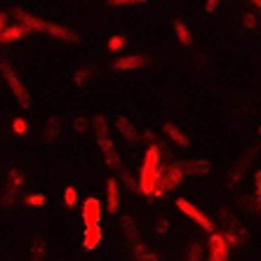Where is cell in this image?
<instances>
[{
    "label": "cell",
    "mask_w": 261,
    "mask_h": 261,
    "mask_svg": "<svg viewBox=\"0 0 261 261\" xmlns=\"http://www.w3.org/2000/svg\"><path fill=\"white\" fill-rule=\"evenodd\" d=\"M24 181H26V176H24V172L21 170H17V167H10V170H7V186H12L14 191H21L24 189Z\"/></svg>",
    "instance_id": "ffe728a7"
},
{
    "label": "cell",
    "mask_w": 261,
    "mask_h": 261,
    "mask_svg": "<svg viewBox=\"0 0 261 261\" xmlns=\"http://www.w3.org/2000/svg\"><path fill=\"white\" fill-rule=\"evenodd\" d=\"M167 228H170V221H167L165 217H160L158 221H155V231H158V233H167Z\"/></svg>",
    "instance_id": "836d02e7"
},
{
    "label": "cell",
    "mask_w": 261,
    "mask_h": 261,
    "mask_svg": "<svg viewBox=\"0 0 261 261\" xmlns=\"http://www.w3.org/2000/svg\"><path fill=\"white\" fill-rule=\"evenodd\" d=\"M10 14H12L17 21H21L24 26H29L31 31H45V33H49L52 38H59L64 43H80V36L75 31L66 29V26H59V24H55V21H47V19L33 17V14H29L26 10H21V7H14Z\"/></svg>",
    "instance_id": "6da1fadb"
},
{
    "label": "cell",
    "mask_w": 261,
    "mask_h": 261,
    "mask_svg": "<svg viewBox=\"0 0 261 261\" xmlns=\"http://www.w3.org/2000/svg\"><path fill=\"white\" fill-rule=\"evenodd\" d=\"M24 202H26V205H31V207H43L45 202H47V195H45V193H33V195H26V198H24Z\"/></svg>",
    "instance_id": "d4e9b609"
},
{
    "label": "cell",
    "mask_w": 261,
    "mask_h": 261,
    "mask_svg": "<svg viewBox=\"0 0 261 261\" xmlns=\"http://www.w3.org/2000/svg\"><path fill=\"white\" fill-rule=\"evenodd\" d=\"M92 129L97 132L99 139L109 137V122H106V118H103V116H97V118H94V120H92Z\"/></svg>",
    "instance_id": "44dd1931"
},
{
    "label": "cell",
    "mask_w": 261,
    "mask_h": 261,
    "mask_svg": "<svg viewBox=\"0 0 261 261\" xmlns=\"http://www.w3.org/2000/svg\"><path fill=\"white\" fill-rule=\"evenodd\" d=\"M122 233L129 243H139V228H137V221L132 217H122Z\"/></svg>",
    "instance_id": "d6986e66"
},
{
    "label": "cell",
    "mask_w": 261,
    "mask_h": 261,
    "mask_svg": "<svg viewBox=\"0 0 261 261\" xmlns=\"http://www.w3.org/2000/svg\"><path fill=\"white\" fill-rule=\"evenodd\" d=\"M228 259V245H226V240L221 238V233L219 236L210 238V261H226Z\"/></svg>",
    "instance_id": "9c48e42d"
},
{
    "label": "cell",
    "mask_w": 261,
    "mask_h": 261,
    "mask_svg": "<svg viewBox=\"0 0 261 261\" xmlns=\"http://www.w3.org/2000/svg\"><path fill=\"white\" fill-rule=\"evenodd\" d=\"M217 7H219V0H207V3H205V10H207V12H214Z\"/></svg>",
    "instance_id": "f35d334b"
},
{
    "label": "cell",
    "mask_w": 261,
    "mask_h": 261,
    "mask_svg": "<svg viewBox=\"0 0 261 261\" xmlns=\"http://www.w3.org/2000/svg\"><path fill=\"white\" fill-rule=\"evenodd\" d=\"M75 200H78V191L73 189V186H66V191H64V202H66V207H73Z\"/></svg>",
    "instance_id": "83f0119b"
},
{
    "label": "cell",
    "mask_w": 261,
    "mask_h": 261,
    "mask_svg": "<svg viewBox=\"0 0 261 261\" xmlns=\"http://www.w3.org/2000/svg\"><path fill=\"white\" fill-rule=\"evenodd\" d=\"M12 132L17 134V137H24V134L29 132V122H26L24 118H14L12 120Z\"/></svg>",
    "instance_id": "484cf974"
},
{
    "label": "cell",
    "mask_w": 261,
    "mask_h": 261,
    "mask_svg": "<svg viewBox=\"0 0 261 261\" xmlns=\"http://www.w3.org/2000/svg\"><path fill=\"white\" fill-rule=\"evenodd\" d=\"M256 24L259 21H256L254 14H245V29H256Z\"/></svg>",
    "instance_id": "e575fe53"
},
{
    "label": "cell",
    "mask_w": 261,
    "mask_h": 261,
    "mask_svg": "<svg viewBox=\"0 0 261 261\" xmlns=\"http://www.w3.org/2000/svg\"><path fill=\"white\" fill-rule=\"evenodd\" d=\"M221 221H224V224L228 226V231H231V233H236V236H238V240H240V243H243V240H247V238H249V233H247V228H245V226H243V221H240V219H238L236 214H231V212H228L226 207H221Z\"/></svg>",
    "instance_id": "52a82bcc"
},
{
    "label": "cell",
    "mask_w": 261,
    "mask_h": 261,
    "mask_svg": "<svg viewBox=\"0 0 261 261\" xmlns=\"http://www.w3.org/2000/svg\"><path fill=\"white\" fill-rule=\"evenodd\" d=\"M146 0H106L109 7H125V5H141Z\"/></svg>",
    "instance_id": "f1b7e54d"
},
{
    "label": "cell",
    "mask_w": 261,
    "mask_h": 261,
    "mask_svg": "<svg viewBox=\"0 0 261 261\" xmlns=\"http://www.w3.org/2000/svg\"><path fill=\"white\" fill-rule=\"evenodd\" d=\"M252 158H254V155H245V158H240L236 163V167H233L231 172H228V186H236L238 181H240V179H243L245 176V172H247V167H249V163H252Z\"/></svg>",
    "instance_id": "5bb4252c"
},
{
    "label": "cell",
    "mask_w": 261,
    "mask_h": 261,
    "mask_svg": "<svg viewBox=\"0 0 261 261\" xmlns=\"http://www.w3.org/2000/svg\"><path fill=\"white\" fill-rule=\"evenodd\" d=\"M144 141H148V144H155V132H151V129H146L144 134H139Z\"/></svg>",
    "instance_id": "8d00e7d4"
},
{
    "label": "cell",
    "mask_w": 261,
    "mask_h": 261,
    "mask_svg": "<svg viewBox=\"0 0 261 261\" xmlns=\"http://www.w3.org/2000/svg\"><path fill=\"white\" fill-rule=\"evenodd\" d=\"M61 127H64V122H61L59 116L47 118V122H45V127H43V141L45 144H52V141L61 134Z\"/></svg>",
    "instance_id": "8fae6325"
},
{
    "label": "cell",
    "mask_w": 261,
    "mask_h": 261,
    "mask_svg": "<svg viewBox=\"0 0 261 261\" xmlns=\"http://www.w3.org/2000/svg\"><path fill=\"white\" fill-rule=\"evenodd\" d=\"M181 165V170H184V174H191V176H205V174H210V160H186V163H179Z\"/></svg>",
    "instance_id": "30bf717a"
},
{
    "label": "cell",
    "mask_w": 261,
    "mask_h": 261,
    "mask_svg": "<svg viewBox=\"0 0 261 261\" xmlns=\"http://www.w3.org/2000/svg\"><path fill=\"white\" fill-rule=\"evenodd\" d=\"M99 146H101L103 158H106L109 167H113V170H116L118 165H120V158H118V153H116V146H113V141H111L109 137H103V139H99Z\"/></svg>",
    "instance_id": "9a60e30c"
},
{
    "label": "cell",
    "mask_w": 261,
    "mask_h": 261,
    "mask_svg": "<svg viewBox=\"0 0 261 261\" xmlns=\"http://www.w3.org/2000/svg\"><path fill=\"white\" fill-rule=\"evenodd\" d=\"M137 259H139V261H160V256L153 254V252H144V254H139Z\"/></svg>",
    "instance_id": "d590c367"
},
{
    "label": "cell",
    "mask_w": 261,
    "mask_h": 261,
    "mask_svg": "<svg viewBox=\"0 0 261 261\" xmlns=\"http://www.w3.org/2000/svg\"><path fill=\"white\" fill-rule=\"evenodd\" d=\"M174 31H176V36H179V40H181L184 45H191V43H193V40H191L189 26L184 24V21H174Z\"/></svg>",
    "instance_id": "7402d4cb"
},
{
    "label": "cell",
    "mask_w": 261,
    "mask_h": 261,
    "mask_svg": "<svg viewBox=\"0 0 261 261\" xmlns=\"http://www.w3.org/2000/svg\"><path fill=\"white\" fill-rule=\"evenodd\" d=\"M99 243H101V228H99V226L85 228V240H83V247H85V249H97Z\"/></svg>",
    "instance_id": "ac0fdd59"
},
{
    "label": "cell",
    "mask_w": 261,
    "mask_h": 261,
    "mask_svg": "<svg viewBox=\"0 0 261 261\" xmlns=\"http://www.w3.org/2000/svg\"><path fill=\"white\" fill-rule=\"evenodd\" d=\"M106 193H109V212L118 214V207H120V191H118V179H109V186H106Z\"/></svg>",
    "instance_id": "e0dca14e"
},
{
    "label": "cell",
    "mask_w": 261,
    "mask_h": 261,
    "mask_svg": "<svg viewBox=\"0 0 261 261\" xmlns=\"http://www.w3.org/2000/svg\"><path fill=\"white\" fill-rule=\"evenodd\" d=\"M259 134H261V127H259Z\"/></svg>",
    "instance_id": "b9f144b4"
},
{
    "label": "cell",
    "mask_w": 261,
    "mask_h": 261,
    "mask_svg": "<svg viewBox=\"0 0 261 261\" xmlns=\"http://www.w3.org/2000/svg\"><path fill=\"white\" fill-rule=\"evenodd\" d=\"M254 191H256V198H261V172H256L254 174Z\"/></svg>",
    "instance_id": "74e56055"
},
{
    "label": "cell",
    "mask_w": 261,
    "mask_h": 261,
    "mask_svg": "<svg viewBox=\"0 0 261 261\" xmlns=\"http://www.w3.org/2000/svg\"><path fill=\"white\" fill-rule=\"evenodd\" d=\"M176 210H181V212L186 214L189 219H193L195 224L200 226L205 233H212V221H210V219H207L205 214H202L200 210L193 205V202H189L186 198H179V200H176Z\"/></svg>",
    "instance_id": "5b68a950"
},
{
    "label": "cell",
    "mask_w": 261,
    "mask_h": 261,
    "mask_svg": "<svg viewBox=\"0 0 261 261\" xmlns=\"http://www.w3.org/2000/svg\"><path fill=\"white\" fill-rule=\"evenodd\" d=\"M240 202H243V207L249 214H261V198H256V195L254 198H243Z\"/></svg>",
    "instance_id": "603a6c76"
},
{
    "label": "cell",
    "mask_w": 261,
    "mask_h": 261,
    "mask_svg": "<svg viewBox=\"0 0 261 261\" xmlns=\"http://www.w3.org/2000/svg\"><path fill=\"white\" fill-rule=\"evenodd\" d=\"M116 127H118V132L125 137V141H129V144H137V141L141 139L139 137V132L134 129V125L127 120L125 116H118V120H116Z\"/></svg>",
    "instance_id": "7c38bea8"
},
{
    "label": "cell",
    "mask_w": 261,
    "mask_h": 261,
    "mask_svg": "<svg viewBox=\"0 0 261 261\" xmlns=\"http://www.w3.org/2000/svg\"><path fill=\"white\" fill-rule=\"evenodd\" d=\"M5 21H7V14H3V12H0V31L5 29Z\"/></svg>",
    "instance_id": "ab89813d"
},
{
    "label": "cell",
    "mask_w": 261,
    "mask_h": 261,
    "mask_svg": "<svg viewBox=\"0 0 261 261\" xmlns=\"http://www.w3.org/2000/svg\"><path fill=\"white\" fill-rule=\"evenodd\" d=\"M181 179H184V170L179 163H172V165H167V167H163V174H160V181H158V186H155V191H153V195L167 193L170 189L179 186Z\"/></svg>",
    "instance_id": "277c9868"
},
{
    "label": "cell",
    "mask_w": 261,
    "mask_h": 261,
    "mask_svg": "<svg viewBox=\"0 0 261 261\" xmlns=\"http://www.w3.org/2000/svg\"><path fill=\"white\" fill-rule=\"evenodd\" d=\"M116 170L120 172V179H122V181H125V184H127L129 189H132V191H139V186H137V181H134V176L129 174V170H127V167H125V165L120 163V165H118V167H116Z\"/></svg>",
    "instance_id": "cb8c5ba5"
},
{
    "label": "cell",
    "mask_w": 261,
    "mask_h": 261,
    "mask_svg": "<svg viewBox=\"0 0 261 261\" xmlns=\"http://www.w3.org/2000/svg\"><path fill=\"white\" fill-rule=\"evenodd\" d=\"M87 127H90V122H87L85 118H83V116H80V118H75V122H73V129H75V132H80V134H83Z\"/></svg>",
    "instance_id": "d6a6232c"
},
{
    "label": "cell",
    "mask_w": 261,
    "mask_h": 261,
    "mask_svg": "<svg viewBox=\"0 0 261 261\" xmlns=\"http://www.w3.org/2000/svg\"><path fill=\"white\" fill-rule=\"evenodd\" d=\"M163 132L167 134V137H170V139L174 141L179 148H186V146H189V137H186V134H184L179 127H176V125H172V122H165Z\"/></svg>",
    "instance_id": "2e32d148"
},
{
    "label": "cell",
    "mask_w": 261,
    "mask_h": 261,
    "mask_svg": "<svg viewBox=\"0 0 261 261\" xmlns=\"http://www.w3.org/2000/svg\"><path fill=\"white\" fill-rule=\"evenodd\" d=\"M202 259V245L195 240L193 245H191V254H189V261H200Z\"/></svg>",
    "instance_id": "4dcf8cb0"
},
{
    "label": "cell",
    "mask_w": 261,
    "mask_h": 261,
    "mask_svg": "<svg viewBox=\"0 0 261 261\" xmlns=\"http://www.w3.org/2000/svg\"><path fill=\"white\" fill-rule=\"evenodd\" d=\"M221 238L226 240V245H228V247H238V245H240V240L236 238V233H231L228 228H226V231L221 233Z\"/></svg>",
    "instance_id": "1f68e13d"
},
{
    "label": "cell",
    "mask_w": 261,
    "mask_h": 261,
    "mask_svg": "<svg viewBox=\"0 0 261 261\" xmlns=\"http://www.w3.org/2000/svg\"><path fill=\"white\" fill-rule=\"evenodd\" d=\"M29 33H31V29H29V26H24V24H21V21H14V24L5 26V29L0 31V43H3V45H7V43H14V40H19V38L29 36Z\"/></svg>",
    "instance_id": "ba28073f"
},
{
    "label": "cell",
    "mask_w": 261,
    "mask_h": 261,
    "mask_svg": "<svg viewBox=\"0 0 261 261\" xmlns=\"http://www.w3.org/2000/svg\"><path fill=\"white\" fill-rule=\"evenodd\" d=\"M160 146L158 144H151L148 146V151H146L144 155V163H141V170H139V193L144 195H153V191H155V186H158L160 181V174H163V167L165 165H160Z\"/></svg>",
    "instance_id": "7a4b0ae2"
},
{
    "label": "cell",
    "mask_w": 261,
    "mask_h": 261,
    "mask_svg": "<svg viewBox=\"0 0 261 261\" xmlns=\"http://www.w3.org/2000/svg\"><path fill=\"white\" fill-rule=\"evenodd\" d=\"M249 3H252L254 7H259V10H261V0H249Z\"/></svg>",
    "instance_id": "60d3db41"
},
{
    "label": "cell",
    "mask_w": 261,
    "mask_h": 261,
    "mask_svg": "<svg viewBox=\"0 0 261 261\" xmlns=\"http://www.w3.org/2000/svg\"><path fill=\"white\" fill-rule=\"evenodd\" d=\"M83 224L85 228L101 226V200L99 198H87L83 202Z\"/></svg>",
    "instance_id": "8992f818"
},
{
    "label": "cell",
    "mask_w": 261,
    "mask_h": 261,
    "mask_svg": "<svg viewBox=\"0 0 261 261\" xmlns=\"http://www.w3.org/2000/svg\"><path fill=\"white\" fill-rule=\"evenodd\" d=\"M148 64V57H122V59L113 61V68L116 71H132V68H139V66H146Z\"/></svg>",
    "instance_id": "4fadbf2b"
},
{
    "label": "cell",
    "mask_w": 261,
    "mask_h": 261,
    "mask_svg": "<svg viewBox=\"0 0 261 261\" xmlns=\"http://www.w3.org/2000/svg\"><path fill=\"white\" fill-rule=\"evenodd\" d=\"M122 47H125V38H122V36L109 38V49H111V52H118V49H122Z\"/></svg>",
    "instance_id": "f546056e"
},
{
    "label": "cell",
    "mask_w": 261,
    "mask_h": 261,
    "mask_svg": "<svg viewBox=\"0 0 261 261\" xmlns=\"http://www.w3.org/2000/svg\"><path fill=\"white\" fill-rule=\"evenodd\" d=\"M0 71H3V78H5L7 87L12 90V94H14V99H17L19 106H21V109H31V106H33V99H31L29 90L24 87V83L19 80L17 71H14L7 61H3V64H0Z\"/></svg>",
    "instance_id": "3957f363"
},
{
    "label": "cell",
    "mask_w": 261,
    "mask_h": 261,
    "mask_svg": "<svg viewBox=\"0 0 261 261\" xmlns=\"http://www.w3.org/2000/svg\"><path fill=\"white\" fill-rule=\"evenodd\" d=\"M92 78V71H87V68H83V71H78L75 75H73V80H75V85L78 87H85L87 83H90Z\"/></svg>",
    "instance_id": "4316f807"
}]
</instances>
